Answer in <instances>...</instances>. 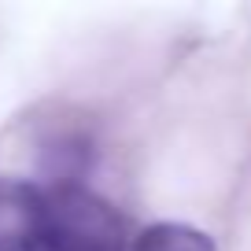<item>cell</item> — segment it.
Listing matches in <instances>:
<instances>
[{"mask_svg":"<svg viewBox=\"0 0 251 251\" xmlns=\"http://www.w3.org/2000/svg\"><path fill=\"white\" fill-rule=\"evenodd\" d=\"M0 251H48L45 188L0 177Z\"/></svg>","mask_w":251,"mask_h":251,"instance_id":"obj_2","label":"cell"},{"mask_svg":"<svg viewBox=\"0 0 251 251\" xmlns=\"http://www.w3.org/2000/svg\"><path fill=\"white\" fill-rule=\"evenodd\" d=\"M133 251H214L211 236L181 222H159L137 236Z\"/></svg>","mask_w":251,"mask_h":251,"instance_id":"obj_3","label":"cell"},{"mask_svg":"<svg viewBox=\"0 0 251 251\" xmlns=\"http://www.w3.org/2000/svg\"><path fill=\"white\" fill-rule=\"evenodd\" d=\"M48 200V251H126L115 207L89 188L59 181L45 188Z\"/></svg>","mask_w":251,"mask_h":251,"instance_id":"obj_1","label":"cell"}]
</instances>
